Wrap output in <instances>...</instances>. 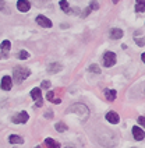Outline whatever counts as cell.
I'll list each match as a JSON object with an SVG mask.
<instances>
[{"mask_svg":"<svg viewBox=\"0 0 145 148\" xmlns=\"http://www.w3.org/2000/svg\"><path fill=\"white\" fill-rule=\"evenodd\" d=\"M4 7H6V3H4V0H0V11H1V10H4Z\"/></svg>","mask_w":145,"mask_h":148,"instance_id":"f546056e","label":"cell"},{"mask_svg":"<svg viewBox=\"0 0 145 148\" xmlns=\"http://www.w3.org/2000/svg\"><path fill=\"white\" fill-rule=\"evenodd\" d=\"M89 13H91V7H88V8H85V10H84V11H82V14H81V17H82V18H85V17L88 16Z\"/></svg>","mask_w":145,"mask_h":148,"instance_id":"484cf974","label":"cell"},{"mask_svg":"<svg viewBox=\"0 0 145 148\" xmlns=\"http://www.w3.org/2000/svg\"><path fill=\"white\" fill-rule=\"evenodd\" d=\"M29 8H31V3L28 0H18L17 1V10L18 11L27 13V11H29Z\"/></svg>","mask_w":145,"mask_h":148,"instance_id":"52a82bcc","label":"cell"},{"mask_svg":"<svg viewBox=\"0 0 145 148\" xmlns=\"http://www.w3.org/2000/svg\"><path fill=\"white\" fill-rule=\"evenodd\" d=\"M89 71L94 74H101V67L98 66V64H91L89 66Z\"/></svg>","mask_w":145,"mask_h":148,"instance_id":"7402d4cb","label":"cell"},{"mask_svg":"<svg viewBox=\"0 0 145 148\" xmlns=\"http://www.w3.org/2000/svg\"><path fill=\"white\" fill-rule=\"evenodd\" d=\"M29 95H31V98H32L35 102H38V101H43V99H42V94H40V88H38V87L32 88Z\"/></svg>","mask_w":145,"mask_h":148,"instance_id":"4fadbf2b","label":"cell"},{"mask_svg":"<svg viewBox=\"0 0 145 148\" xmlns=\"http://www.w3.org/2000/svg\"><path fill=\"white\" fill-rule=\"evenodd\" d=\"M0 58H1V55H0Z\"/></svg>","mask_w":145,"mask_h":148,"instance_id":"d590c367","label":"cell"},{"mask_svg":"<svg viewBox=\"0 0 145 148\" xmlns=\"http://www.w3.org/2000/svg\"><path fill=\"white\" fill-rule=\"evenodd\" d=\"M62 70H63V64L59 63V62H52L48 66V73H50V74L59 73V71H62Z\"/></svg>","mask_w":145,"mask_h":148,"instance_id":"9c48e42d","label":"cell"},{"mask_svg":"<svg viewBox=\"0 0 145 148\" xmlns=\"http://www.w3.org/2000/svg\"><path fill=\"white\" fill-rule=\"evenodd\" d=\"M11 48V42L10 41H3L0 43V50L3 52V56L4 58H8V50Z\"/></svg>","mask_w":145,"mask_h":148,"instance_id":"7c38bea8","label":"cell"},{"mask_svg":"<svg viewBox=\"0 0 145 148\" xmlns=\"http://www.w3.org/2000/svg\"><path fill=\"white\" fill-rule=\"evenodd\" d=\"M28 117H29L28 113H27L25 110H21L20 113H17V115L13 116L11 122H13V123H18V124L20 123H27V122H28Z\"/></svg>","mask_w":145,"mask_h":148,"instance_id":"277c9868","label":"cell"},{"mask_svg":"<svg viewBox=\"0 0 145 148\" xmlns=\"http://www.w3.org/2000/svg\"><path fill=\"white\" fill-rule=\"evenodd\" d=\"M105 97L107 101H110V102H113L114 99H116V97H117V92L114 90H106L105 91Z\"/></svg>","mask_w":145,"mask_h":148,"instance_id":"2e32d148","label":"cell"},{"mask_svg":"<svg viewBox=\"0 0 145 148\" xmlns=\"http://www.w3.org/2000/svg\"><path fill=\"white\" fill-rule=\"evenodd\" d=\"M138 123H140L145 129V117H144V116H140V117H138Z\"/></svg>","mask_w":145,"mask_h":148,"instance_id":"4316f807","label":"cell"},{"mask_svg":"<svg viewBox=\"0 0 145 148\" xmlns=\"http://www.w3.org/2000/svg\"><path fill=\"white\" fill-rule=\"evenodd\" d=\"M135 43H137L138 46H144V45H145V39H144V38H135Z\"/></svg>","mask_w":145,"mask_h":148,"instance_id":"d4e9b609","label":"cell"},{"mask_svg":"<svg viewBox=\"0 0 145 148\" xmlns=\"http://www.w3.org/2000/svg\"><path fill=\"white\" fill-rule=\"evenodd\" d=\"M17 58L20 59V60H25V59L29 58V53L27 50H20V53L17 55Z\"/></svg>","mask_w":145,"mask_h":148,"instance_id":"44dd1931","label":"cell"},{"mask_svg":"<svg viewBox=\"0 0 145 148\" xmlns=\"http://www.w3.org/2000/svg\"><path fill=\"white\" fill-rule=\"evenodd\" d=\"M8 143L10 144H24V140H23V137H20L17 134H11L8 137Z\"/></svg>","mask_w":145,"mask_h":148,"instance_id":"5bb4252c","label":"cell"},{"mask_svg":"<svg viewBox=\"0 0 145 148\" xmlns=\"http://www.w3.org/2000/svg\"><path fill=\"white\" fill-rule=\"evenodd\" d=\"M89 7H91V10H98V8H99V3H98L96 0H92V1L89 3Z\"/></svg>","mask_w":145,"mask_h":148,"instance_id":"603a6c76","label":"cell"},{"mask_svg":"<svg viewBox=\"0 0 145 148\" xmlns=\"http://www.w3.org/2000/svg\"><path fill=\"white\" fill-rule=\"evenodd\" d=\"M13 87V78L10 75H4L1 78V82H0V88L3 91H10Z\"/></svg>","mask_w":145,"mask_h":148,"instance_id":"5b68a950","label":"cell"},{"mask_svg":"<svg viewBox=\"0 0 145 148\" xmlns=\"http://www.w3.org/2000/svg\"><path fill=\"white\" fill-rule=\"evenodd\" d=\"M35 148H40V147H39V145H38V147H35Z\"/></svg>","mask_w":145,"mask_h":148,"instance_id":"e575fe53","label":"cell"},{"mask_svg":"<svg viewBox=\"0 0 145 148\" xmlns=\"http://www.w3.org/2000/svg\"><path fill=\"white\" fill-rule=\"evenodd\" d=\"M42 88H49L50 87V82L48 81V80H45V81H42V85H40Z\"/></svg>","mask_w":145,"mask_h":148,"instance_id":"83f0119b","label":"cell"},{"mask_svg":"<svg viewBox=\"0 0 145 148\" xmlns=\"http://www.w3.org/2000/svg\"><path fill=\"white\" fill-rule=\"evenodd\" d=\"M121 36H123V31H121L120 28H112V29L109 31V38L113 39V41L120 39Z\"/></svg>","mask_w":145,"mask_h":148,"instance_id":"8fae6325","label":"cell"},{"mask_svg":"<svg viewBox=\"0 0 145 148\" xmlns=\"http://www.w3.org/2000/svg\"><path fill=\"white\" fill-rule=\"evenodd\" d=\"M103 64L105 67H112L116 64V55L113 53V52H105V55H103Z\"/></svg>","mask_w":145,"mask_h":148,"instance_id":"3957f363","label":"cell"},{"mask_svg":"<svg viewBox=\"0 0 145 148\" xmlns=\"http://www.w3.org/2000/svg\"><path fill=\"white\" fill-rule=\"evenodd\" d=\"M55 129H56V132H59V133L67 132V126H66L63 122H59V123L55 124Z\"/></svg>","mask_w":145,"mask_h":148,"instance_id":"d6986e66","label":"cell"},{"mask_svg":"<svg viewBox=\"0 0 145 148\" xmlns=\"http://www.w3.org/2000/svg\"><path fill=\"white\" fill-rule=\"evenodd\" d=\"M45 144H46L49 148H60V143H57L55 138H50V137H48V138L45 140Z\"/></svg>","mask_w":145,"mask_h":148,"instance_id":"9a60e30c","label":"cell"},{"mask_svg":"<svg viewBox=\"0 0 145 148\" xmlns=\"http://www.w3.org/2000/svg\"><path fill=\"white\" fill-rule=\"evenodd\" d=\"M135 11H137V13H144L145 11V0H137Z\"/></svg>","mask_w":145,"mask_h":148,"instance_id":"e0dca14e","label":"cell"},{"mask_svg":"<svg viewBox=\"0 0 145 148\" xmlns=\"http://www.w3.org/2000/svg\"><path fill=\"white\" fill-rule=\"evenodd\" d=\"M46 99L50 101V102H53V99H55V92H53V91H49L48 94H46Z\"/></svg>","mask_w":145,"mask_h":148,"instance_id":"cb8c5ba5","label":"cell"},{"mask_svg":"<svg viewBox=\"0 0 145 148\" xmlns=\"http://www.w3.org/2000/svg\"><path fill=\"white\" fill-rule=\"evenodd\" d=\"M59 6H60V8H62L64 13H68L70 8H68V1H67V0H60V1H59Z\"/></svg>","mask_w":145,"mask_h":148,"instance_id":"ffe728a7","label":"cell"},{"mask_svg":"<svg viewBox=\"0 0 145 148\" xmlns=\"http://www.w3.org/2000/svg\"><path fill=\"white\" fill-rule=\"evenodd\" d=\"M32 3L38 7H48L50 4V0H32Z\"/></svg>","mask_w":145,"mask_h":148,"instance_id":"ac0fdd59","label":"cell"},{"mask_svg":"<svg viewBox=\"0 0 145 148\" xmlns=\"http://www.w3.org/2000/svg\"><path fill=\"white\" fill-rule=\"evenodd\" d=\"M105 119L109 122V123H112V124H117L119 122H120V116L117 115L116 112H113V110H110V112H107V113H106Z\"/></svg>","mask_w":145,"mask_h":148,"instance_id":"ba28073f","label":"cell"},{"mask_svg":"<svg viewBox=\"0 0 145 148\" xmlns=\"http://www.w3.org/2000/svg\"><path fill=\"white\" fill-rule=\"evenodd\" d=\"M113 3H114V4H116V3H117V1H119V0H112Z\"/></svg>","mask_w":145,"mask_h":148,"instance_id":"d6a6232c","label":"cell"},{"mask_svg":"<svg viewBox=\"0 0 145 148\" xmlns=\"http://www.w3.org/2000/svg\"><path fill=\"white\" fill-rule=\"evenodd\" d=\"M45 117H46V119H50V117H53V112H52V110H48V112L45 113Z\"/></svg>","mask_w":145,"mask_h":148,"instance_id":"f1b7e54d","label":"cell"},{"mask_svg":"<svg viewBox=\"0 0 145 148\" xmlns=\"http://www.w3.org/2000/svg\"><path fill=\"white\" fill-rule=\"evenodd\" d=\"M133 136H134V138L137 141H141L145 138L144 130H142L141 127H138V126H134V127H133Z\"/></svg>","mask_w":145,"mask_h":148,"instance_id":"30bf717a","label":"cell"},{"mask_svg":"<svg viewBox=\"0 0 145 148\" xmlns=\"http://www.w3.org/2000/svg\"><path fill=\"white\" fill-rule=\"evenodd\" d=\"M141 59H142V62L145 63V53H142V55H141Z\"/></svg>","mask_w":145,"mask_h":148,"instance_id":"1f68e13d","label":"cell"},{"mask_svg":"<svg viewBox=\"0 0 145 148\" xmlns=\"http://www.w3.org/2000/svg\"><path fill=\"white\" fill-rule=\"evenodd\" d=\"M36 23H38L42 28H52V25H53V23L49 20L48 17H45V16H38L36 17Z\"/></svg>","mask_w":145,"mask_h":148,"instance_id":"8992f818","label":"cell"},{"mask_svg":"<svg viewBox=\"0 0 145 148\" xmlns=\"http://www.w3.org/2000/svg\"><path fill=\"white\" fill-rule=\"evenodd\" d=\"M67 27H68V25H67V24H60V28H64V29H66Z\"/></svg>","mask_w":145,"mask_h":148,"instance_id":"4dcf8cb0","label":"cell"},{"mask_svg":"<svg viewBox=\"0 0 145 148\" xmlns=\"http://www.w3.org/2000/svg\"><path fill=\"white\" fill-rule=\"evenodd\" d=\"M29 75H31V70L24 66H17V67H14V70H13V78H14V81H16L17 84H21V82L24 81L25 78H28Z\"/></svg>","mask_w":145,"mask_h":148,"instance_id":"7a4b0ae2","label":"cell"},{"mask_svg":"<svg viewBox=\"0 0 145 148\" xmlns=\"http://www.w3.org/2000/svg\"><path fill=\"white\" fill-rule=\"evenodd\" d=\"M67 112H68V113H71V112L75 113L82 122L87 120L89 117V109H88V106H85L84 103H74V105H71V106L67 109Z\"/></svg>","mask_w":145,"mask_h":148,"instance_id":"6da1fadb","label":"cell"},{"mask_svg":"<svg viewBox=\"0 0 145 148\" xmlns=\"http://www.w3.org/2000/svg\"><path fill=\"white\" fill-rule=\"evenodd\" d=\"M64 148H74V147H71V145H67V147H64Z\"/></svg>","mask_w":145,"mask_h":148,"instance_id":"836d02e7","label":"cell"}]
</instances>
